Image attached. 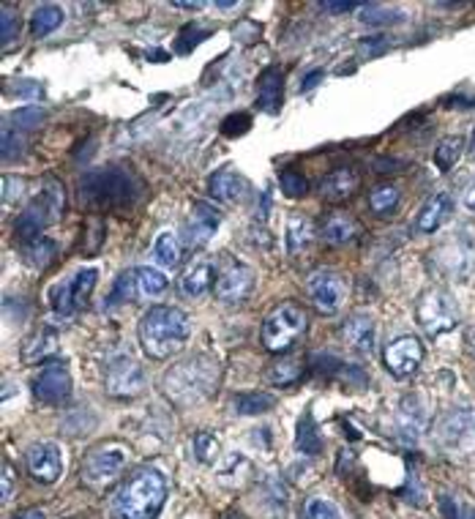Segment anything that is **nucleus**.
Returning <instances> with one entry per match:
<instances>
[{
  "mask_svg": "<svg viewBox=\"0 0 475 519\" xmlns=\"http://www.w3.org/2000/svg\"><path fill=\"white\" fill-rule=\"evenodd\" d=\"M470 519H475V514H472V516H470Z\"/></svg>",
  "mask_w": 475,
  "mask_h": 519,
  "instance_id": "61",
  "label": "nucleus"
},
{
  "mask_svg": "<svg viewBox=\"0 0 475 519\" xmlns=\"http://www.w3.org/2000/svg\"><path fill=\"white\" fill-rule=\"evenodd\" d=\"M135 279H137V292L143 298H159L169 287V279L159 268H151V266L135 268Z\"/></svg>",
  "mask_w": 475,
  "mask_h": 519,
  "instance_id": "32",
  "label": "nucleus"
},
{
  "mask_svg": "<svg viewBox=\"0 0 475 519\" xmlns=\"http://www.w3.org/2000/svg\"><path fill=\"white\" fill-rule=\"evenodd\" d=\"M415 317L418 325L429 334V336H440L451 328H456L459 323V307L448 290L443 287H431L418 298L415 307Z\"/></svg>",
  "mask_w": 475,
  "mask_h": 519,
  "instance_id": "7",
  "label": "nucleus"
},
{
  "mask_svg": "<svg viewBox=\"0 0 475 519\" xmlns=\"http://www.w3.org/2000/svg\"><path fill=\"white\" fill-rule=\"evenodd\" d=\"M341 339L350 344L358 353H372L374 350V323L364 315H353L341 323Z\"/></svg>",
  "mask_w": 475,
  "mask_h": 519,
  "instance_id": "23",
  "label": "nucleus"
},
{
  "mask_svg": "<svg viewBox=\"0 0 475 519\" xmlns=\"http://www.w3.org/2000/svg\"><path fill=\"white\" fill-rule=\"evenodd\" d=\"M276 405V400L266 391H254V394H238L233 400V410L238 416H260V413H268L271 408Z\"/></svg>",
  "mask_w": 475,
  "mask_h": 519,
  "instance_id": "33",
  "label": "nucleus"
},
{
  "mask_svg": "<svg viewBox=\"0 0 475 519\" xmlns=\"http://www.w3.org/2000/svg\"><path fill=\"white\" fill-rule=\"evenodd\" d=\"M219 6H222V9H235L238 4H230V0H222V4H219Z\"/></svg>",
  "mask_w": 475,
  "mask_h": 519,
  "instance_id": "57",
  "label": "nucleus"
},
{
  "mask_svg": "<svg viewBox=\"0 0 475 519\" xmlns=\"http://www.w3.org/2000/svg\"><path fill=\"white\" fill-rule=\"evenodd\" d=\"M388 50V45L385 41H374V38H366L364 45H361V53L366 55V58H372V55H380V53H385Z\"/></svg>",
  "mask_w": 475,
  "mask_h": 519,
  "instance_id": "52",
  "label": "nucleus"
},
{
  "mask_svg": "<svg viewBox=\"0 0 475 519\" xmlns=\"http://www.w3.org/2000/svg\"><path fill=\"white\" fill-rule=\"evenodd\" d=\"M33 397L45 405H63L71 397V375L63 361H50L41 367L33 380Z\"/></svg>",
  "mask_w": 475,
  "mask_h": 519,
  "instance_id": "11",
  "label": "nucleus"
},
{
  "mask_svg": "<svg viewBox=\"0 0 475 519\" xmlns=\"http://www.w3.org/2000/svg\"><path fill=\"white\" fill-rule=\"evenodd\" d=\"M323 12H333V14H348V12H356L361 9V4H350V0H344V4H320Z\"/></svg>",
  "mask_w": 475,
  "mask_h": 519,
  "instance_id": "51",
  "label": "nucleus"
},
{
  "mask_svg": "<svg viewBox=\"0 0 475 519\" xmlns=\"http://www.w3.org/2000/svg\"><path fill=\"white\" fill-rule=\"evenodd\" d=\"M279 186L287 197H304L309 192V181L300 176V172L295 169H284L282 176H279Z\"/></svg>",
  "mask_w": 475,
  "mask_h": 519,
  "instance_id": "42",
  "label": "nucleus"
},
{
  "mask_svg": "<svg viewBox=\"0 0 475 519\" xmlns=\"http://www.w3.org/2000/svg\"><path fill=\"white\" fill-rule=\"evenodd\" d=\"M135 295H140V292H137V279H135V268H132V271H126V274L118 276V282H115L107 301H110V307H115V304H128Z\"/></svg>",
  "mask_w": 475,
  "mask_h": 519,
  "instance_id": "37",
  "label": "nucleus"
},
{
  "mask_svg": "<svg viewBox=\"0 0 475 519\" xmlns=\"http://www.w3.org/2000/svg\"><path fill=\"white\" fill-rule=\"evenodd\" d=\"M216 361L210 356H192L189 361H181L172 367L161 385H164V394L178 402V405H194L200 400H205L208 394H213V385H216Z\"/></svg>",
  "mask_w": 475,
  "mask_h": 519,
  "instance_id": "4",
  "label": "nucleus"
},
{
  "mask_svg": "<svg viewBox=\"0 0 475 519\" xmlns=\"http://www.w3.org/2000/svg\"><path fill=\"white\" fill-rule=\"evenodd\" d=\"M14 519H45V511H38V508H28V511H22L20 516H14Z\"/></svg>",
  "mask_w": 475,
  "mask_h": 519,
  "instance_id": "56",
  "label": "nucleus"
},
{
  "mask_svg": "<svg viewBox=\"0 0 475 519\" xmlns=\"http://www.w3.org/2000/svg\"><path fill=\"white\" fill-rule=\"evenodd\" d=\"M61 25H63V9H61V6H53V4L38 6V9L33 12V17H30V30H33L36 38L50 36V33L58 30Z\"/></svg>",
  "mask_w": 475,
  "mask_h": 519,
  "instance_id": "31",
  "label": "nucleus"
},
{
  "mask_svg": "<svg viewBox=\"0 0 475 519\" xmlns=\"http://www.w3.org/2000/svg\"><path fill=\"white\" fill-rule=\"evenodd\" d=\"M153 260H156V266L161 268H176L181 263V241L176 238V233H159L156 241H153Z\"/></svg>",
  "mask_w": 475,
  "mask_h": 519,
  "instance_id": "29",
  "label": "nucleus"
},
{
  "mask_svg": "<svg viewBox=\"0 0 475 519\" xmlns=\"http://www.w3.org/2000/svg\"><path fill=\"white\" fill-rule=\"evenodd\" d=\"M25 260H28V266H33V268H47L53 260H55V254H58V249H55V243L50 241V238H36V241H30V243H25Z\"/></svg>",
  "mask_w": 475,
  "mask_h": 519,
  "instance_id": "34",
  "label": "nucleus"
},
{
  "mask_svg": "<svg viewBox=\"0 0 475 519\" xmlns=\"http://www.w3.org/2000/svg\"><path fill=\"white\" fill-rule=\"evenodd\" d=\"M202 38H208V30H197V25H189L181 30V38H178V53H192Z\"/></svg>",
  "mask_w": 475,
  "mask_h": 519,
  "instance_id": "45",
  "label": "nucleus"
},
{
  "mask_svg": "<svg viewBox=\"0 0 475 519\" xmlns=\"http://www.w3.org/2000/svg\"><path fill=\"white\" fill-rule=\"evenodd\" d=\"M451 208H454V200H451V194H448V192H438V194H431V197H429V202H426V205L421 208V213H418L415 227H418L421 233H435V230H440V227H443V222L448 219Z\"/></svg>",
  "mask_w": 475,
  "mask_h": 519,
  "instance_id": "22",
  "label": "nucleus"
},
{
  "mask_svg": "<svg viewBox=\"0 0 475 519\" xmlns=\"http://www.w3.org/2000/svg\"><path fill=\"white\" fill-rule=\"evenodd\" d=\"M167 503V479L156 467L135 470L112 498L118 519H156Z\"/></svg>",
  "mask_w": 475,
  "mask_h": 519,
  "instance_id": "2",
  "label": "nucleus"
},
{
  "mask_svg": "<svg viewBox=\"0 0 475 519\" xmlns=\"http://www.w3.org/2000/svg\"><path fill=\"white\" fill-rule=\"evenodd\" d=\"M47 118V112L41 110V107H36V104H30V107H22V110H17L14 115H12V120H14V128H33V126H38L41 120Z\"/></svg>",
  "mask_w": 475,
  "mask_h": 519,
  "instance_id": "43",
  "label": "nucleus"
},
{
  "mask_svg": "<svg viewBox=\"0 0 475 519\" xmlns=\"http://www.w3.org/2000/svg\"><path fill=\"white\" fill-rule=\"evenodd\" d=\"M216 268L213 263H208V260H194V263L184 271L181 276V292L186 298H205L210 292V287H216Z\"/></svg>",
  "mask_w": 475,
  "mask_h": 519,
  "instance_id": "20",
  "label": "nucleus"
},
{
  "mask_svg": "<svg viewBox=\"0 0 475 519\" xmlns=\"http://www.w3.org/2000/svg\"><path fill=\"white\" fill-rule=\"evenodd\" d=\"M222 225V210L213 208L210 202H194L189 222H186V243L189 246H202L208 243L216 230Z\"/></svg>",
  "mask_w": 475,
  "mask_h": 519,
  "instance_id": "15",
  "label": "nucleus"
},
{
  "mask_svg": "<svg viewBox=\"0 0 475 519\" xmlns=\"http://www.w3.org/2000/svg\"><path fill=\"white\" fill-rule=\"evenodd\" d=\"M246 128H249V115H246V112H238V115H233V118L225 120L222 132H225L227 137H238V135L246 132Z\"/></svg>",
  "mask_w": 475,
  "mask_h": 519,
  "instance_id": "47",
  "label": "nucleus"
},
{
  "mask_svg": "<svg viewBox=\"0 0 475 519\" xmlns=\"http://www.w3.org/2000/svg\"><path fill=\"white\" fill-rule=\"evenodd\" d=\"M172 6H176V9H184V12H197V9H205L208 4H205V0H189V4H186V0H176Z\"/></svg>",
  "mask_w": 475,
  "mask_h": 519,
  "instance_id": "54",
  "label": "nucleus"
},
{
  "mask_svg": "<svg viewBox=\"0 0 475 519\" xmlns=\"http://www.w3.org/2000/svg\"><path fill=\"white\" fill-rule=\"evenodd\" d=\"M12 94H14V96H28V99H36V96L41 94V88H38L36 82L22 79V82H14V85H12Z\"/></svg>",
  "mask_w": 475,
  "mask_h": 519,
  "instance_id": "49",
  "label": "nucleus"
},
{
  "mask_svg": "<svg viewBox=\"0 0 475 519\" xmlns=\"http://www.w3.org/2000/svg\"><path fill=\"white\" fill-rule=\"evenodd\" d=\"M58 353V334L50 325H41L36 334H30L22 344V364H38L47 361Z\"/></svg>",
  "mask_w": 475,
  "mask_h": 519,
  "instance_id": "21",
  "label": "nucleus"
},
{
  "mask_svg": "<svg viewBox=\"0 0 475 519\" xmlns=\"http://www.w3.org/2000/svg\"><path fill=\"white\" fill-rule=\"evenodd\" d=\"M96 279H99V271L96 268H85L79 274H74L69 279V290H71V298H74V307H85V301L91 298L94 287H96Z\"/></svg>",
  "mask_w": 475,
  "mask_h": 519,
  "instance_id": "35",
  "label": "nucleus"
},
{
  "mask_svg": "<svg viewBox=\"0 0 475 519\" xmlns=\"http://www.w3.org/2000/svg\"><path fill=\"white\" fill-rule=\"evenodd\" d=\"M22 192H25V181L22 178H12V176L4 178V202L6 205L17 202L22 197Z\"/></svg>",
  "mask_w": 475,
  "mask_h": 519,
  "instance_id": "48",
  "label": "nucleus"
},
{
  "mask_svg": "<svg viewBox=\"0 0 475 519\" xmlns=\"http://www.w3.org/2000/svg\"><path fill=\"white\" fill-rule=\"evenodd\" d=\"M295 446L300 454L307 457H317L323 451V438H320V429L312 418V413L307 410L304 416L298 418V426H295Z\"/></svg>",
  "mask_w": 475,
  "mask_h": 519,
  "instance_id": "28",
  "label": "nucleus"
},
{
  "mask_svg": "<svg viewBox=\"0 0 475 519\" xmlns=\"http://www.w3.org/2000/svg\"><path fill=\"white\" fill-rule=\"evenodd\" d=\"M307 312L300 304H295V301H284V304H279L263 323V344L266 350L271 353H287L295 339L304 336L307 331Z\"/></svg>",
  "mask_w": 475,
  "mask_h": 519,
  "instance_id": "6",
  "label": "nucleus"
},
{
  "mask_svg": "<svg viewBox=\"0 0 475 519\" xmlns=\"http://www.w3.org/2000/svg\"><path fill=\"white\" fill-rule=\"evenodd\" d=\"M63 210V186L61 181H47L45 192H41L14 222V233L22 243H30L41 238L47 225H53Z\"/></svg>",
  "mask_w": 475,
  "mask_h": 519,
  "instance_id": "5",
  "label": "nucleus"
},
{
  "mask_svg": "<svg viewBox=\"0 0 475 519\" xmlns=\"http://www.w3.org/2000/svg\"><path fill=\"white\" fill-rule=\"evenodd\" d=\"M304 375H307V364L300 361V358H279L268 369V380L276 388H290V385H295Z\"/></svg>",
  "mask_w": 475,
  "mask_h": 519,
  "instance_id": "30",
  "label": "nucleus"
},
{
  "mask_svg": "<svg viewBox=\"0 0 475 519\" xmlns=\"http://www.w3.org/2000/svg\"><path fill=\"white\" fill-rule=\"evenodd\" d=\"M128 462V449L120 443H104L94 449L82 462V482L91 490H104L120 479V473Z\"/></svg>",
  "mask_w": 475,
  "mask_h": 519,
  "instance_id": "8",
  "label": "nucleus"
},
{
  "mask_svg": "<svg viewBox=\"0 0 475 519\" xmlns=\"http://www.w3.org/2000/svg\"><path fill=\"white\" fill-rule=\"evenodd\" d=\"M208 192H210V197L222 200V202L241 205V202L249 197V184H246V178L241 176L238 169L225 167V169H216L213 176H210Z\"/></svg>",
  "mask_w": 475,
  "mask_h": 519,
  "instance_id": "17",
  "label": "nucleus"
},
{
  "mask_svg": "<svg viewBox=\"0 0 475 519\" xmlns=\"http://www.w3.org/2000/svg\"><path fill=\"white\" fill-rule=\"evenodd\" d=\"M227 519H241V516H235V514H230V516H227Z\"/></svg>",
  "mask_w": 475,
  "mask_h": 519,
  "instance_id": "60",
  "label": "nucleus"
},
{
  "mask_svg": "<svg viewBox=\"0 0 475 519\" xmlns=\"http://www.w3.org/2000/svg\"><path fill=\"white\" fill-rule=\"evenodd\" d=\"M358 189V172L356 169H348V167H341V169H333L328 172V176L320 181V192L325 200H348L353 192Z\"/></svg>",
  "mask_w": 475,
  "mask_h": 519,
  "instance_id": "26",
  "label": "nucleus"
},
{
  "mask_svg": "<svg viewBox=\"0 0 475 519\" xmlns=\"http://www.w3.org/2000/svg\"><path fill=\"white\" fill-rule=\"evenodd\" d=\"M257 284V274L238 263V260H227L219 279H216V295H219L222 304H243V301L251 295Z\"/></svg>",
  "mask_w": 475,
  "mask_h": 519,
  "instance_id": "12",
  "label": "nucleus"
},
{
  "mask_svg": "<svg viewBox=\"0 0 475 519\" xmlns=\"http://www.w3.org/2000/svg\"><path fill=\"white\" fill-rule=\"evenodd\" d=\"M470 153L475 156V132H472V140H470Z\"/></svg>",
  "mask_w": 475,
  "mask_h": 519,
  "instance_id": "59",
  "label": "nucleus"
},
{
  "mask_svg": "<svg viewBox=\"0 0 475 519\" xmlns=\"http://www.w3.org/2000/svg\"><path fill=\"white\" fill-rule=\"evenodd\" d=\"M12 490H14V467L12 462H4V503L12 500Z\"/></svg>",
  "mask_w": 475,
  "mask_h": 519,
  "instance_id": "50",
  "label": "nucleus"
},
{
  "mask_svg": "<svg viewBox=\"0 0 475 519\" xmlns=\"http://www.w3.org/2000/svg\"><path fill=\"white\" fill-rule=\"evenodd\" d=\"M104 385L112 397H137L145 385V372L132 356H115L104 369Z\"/></svg>",
  "mask_w": 475,
  "mask_h": 519,
  "instance_id": "10",
  "label": "nucleus"
},
{
  "mask_svg": "<svg viewBox=\"0 0 475 519\" xmlns=\"http://www.w3.org/2000/svg\"><path fill=\"white\" fill-rule=\"evenodd\" d=\"M219 451H222V446H219V438H216L213 432H197V435H194V457H197V462L213 465L216 459H219Z\"/></svg>",
  "mask_w": 475,
  "mask_h": 519,
  "instance_id": "36",
  "label": "nucleus"
},
{
  "mask_svg": "<svg viewBox=\"0 0 475 519\" xmlns=\"http://www.w3.org/2000/svg\"><path fill=\"white\" fill-rule=\"evenodd\" d=\"M307 292L312 298V304L317 312L323 315H336L341 309V304L350 295V284L341 274L336 271H317L309 276L307 282Z\"/></svg>",
  "mask_w": 475,
  "mask_h": 519,
  "instance_id": "9",
  "label": "nucleus"
},
{
  "mask_svg": "<svg viewBox=\"0 0 475 519\" xmlns=\"http://www.w3.org/2000/svg\"><path fill=\"white\" fill-rule=\"evenodd\" d=\"M399 20H402V12L382 9L377 4L361 6V22H366V25H391V22H399Z\"/></svg>",
  "mask_w": 475,
  "mask_h": 519,
  "instance_id": "41",
  "label": "nucleus"
},
{
  "mask_svg": "<svg viewBox=\"0 0 475 519\" xmlns=\"http://www.w3.org/2000/svg\"><path fill=\"white\" fill-rule=\"evenodd\" d=\"M320 233H323V238H325L328 243H333V246H341V243L353 241V235L358 233V225L350 219L348 213H339V210H333V213H328L325 219H323V225H320Z\"/></svg>",
  "mask_w": 475,
  "mask_h": 519,
  "instance_id": "27",
  "label": "nucleus"
},
{
  "mask_svg": "<svg viewBox=\"0 0 475 519\" xmlns=\"http://www.w3.org/2000/svg\"><path fill=\"white\" fill-rule=\"evenodd\" d=\"M79 194L85 205L94 210H118L135 205L143 194L140 181L128 169L120 167H104L91 169L79 178Z\"/></svg>",
  "mask_w": 475,
  "mask_h": 519,
  "instance_id": "3",
  "label": "nucleus"
},
{
  "mask_svg": "<svg viewBox=\"0 0 475 519\" xmlns=\"http://www.w3.org/2000/svg\"><path fill=\"white\" fill-rule=\"evenodd\" d=\"M399 205V189L385 184V186H377L372 194H369V208L374 213H391L394 208Z\"/></svg>",
  "mask_w": 475,
  "mask_h": 519,
  "instance_id": "39",
  "label": "nucleus"
},
{
  "mask_svg": "<svg viewBox=\"0 0 475 519\" xmlns=\"http://www.w3.org/2000/svg\"><path fill=\"white\" fill-rule=\"evenodd\" d=\"M397 429L405 443H415L421 438V432L426 429V405L421 402V397L410 394L399 402Z\"/></svg>",
  "mask_w": 475,
  "mask_h": 519,
  "instance_id": "18",
  "label": "nucleus"
},
{
  "mask_svg": "<svg viewBox=\"0 0 475 519\" xmlns=\"http://www.w3.org/2000/svg\"><path fill=\"white\" fill-rule=\"evenodd\" d=\"M284 102V74L276 66H268L257 79V104L263 112L276 115Z\"/></svg>",
  "mask_w": 475,
  "mask_h": 519,
  "instance_id": "19",
  "label": "nucleus"
},
{
  "mask_svg": "<svg viewBox=\"0 0 475 519\" xmlns=\"http://www.w3.org/2000/svg\"><path fill=\"white\" fill-rule=\"evenodd\" d=\"M382 361H385V369L391 372L394 377H410L418 367H421V361H423V344H421V339L418 336H397L391 344L385 348V353H382Z\"/></svg>",
  "mask_w": 475,
  "mask_h": 519,
  "instance_id": "13",
  "label": "nucleus"
},
{
  "mask_svg": "<svg viewBox=\"0 0 475 519\" xmlns=\"http://www.w3.org/2000/svg\"><path fill=\"white\" fill-rule=\"evenodd\" d=\"M304 516H307V519H348V516H344L328 498H320V495H315V498L307 500Z\"/></svg>",
  "mask_w": 475,
  "mask_h": 519,
  "instance_id": "40",
  "label": "nucleus"
},
{
  "mask_svg": "<svg viewBox=\"0 0 475 519\" xmlns=\"http://www.w3.org/2000/svg\"><path fill=\"white\" fill-rule=\"evenodd\" d=\"M137 334L145 356L156 361H167L186 348L192 323H189V315L178 307H153L143 315Z\"/></svg>",
  "mask_w": 475,
  "mask_h": 519,
  "instance_id": "1",
  "label": "nucleus"
},
{
  "mask_svg": "<svg viewBox=\"0 0 475 519\" xmlns=\"http://www.w3.org/2000/svg\"><path fill=\"white\" fill-rule=\"evenodd\" d=\"M315 225L309 216L304 213H290L287 216V230H284V238H287V251L290 254H300L307 251L315 241Z\"/></svg>",
  "mask_w": 475,
  "mask_h": 519,
  "instance_id": "24",
  "label": "nucleus"
},
{
  "mask_svg": "<svg viewBox=\"0 0 475 519\" xmlns=\"http://www.w3.org/2000/svg\"><path fill=\"white\" fill-rule=\"evenodd\" d=\"M470 342H472V344H470V350H472V356H475V331L470 334Z\"/></svg>",
  "mask_w": 475,
  "mask_h": 519,
  "instance_id": "58",
  "label": "nucleus"
},
{
  "mask_svg": "<svg viewBox=\"0 0 475 519\" xmlns=\"http://www.w3.org/2000/svg\"><path fill=\"white\" fill-rule=\"evenodd\" d=\"M28 459V473L33 475V482L38 484H55L63 475V457H61V446L53 441H41L33 443L25 454Z\"/></svg>",
  "mask_w": 475,
  "mask_h": 519,
  "instance_id": "14",
  "label": "nucleus"
},
{
  "mask_svg": "<svg viewBox=\"0 0 475 519\" xmlns=\"http://www.w3.org/2000/svg\"><path fill=\"white\" fill-rule=\"evenodd\" d=\"M446 251H448V257H440L443 271L456 276L459 282H464L470 276V271H475V246H470L464 241H456Z\"/></svg>",
  "mask_w": 475,
  "mask_h": 519,
  "instance_id": "25",
  "label": "nucleus"
},
{
  "mask_svg": "<svg viewBox=\"0 0 475 519\" xmlns=\"http://www.w3.org/2000/svg\"><path fill=\"white\" fill-rule=\"evenodd\" d=\"M22 148H25V137H22L20 128H14V135H12V128H4V159L6 161L20 159Z\"/></svg>",
  "mask_w": 475,
  "mask_h": 519,
  "instance_id": "44",
  "label": "nucleus"
},
{
  "mask_svg": "<svg viewBox=\"0 0 475 519\" xmlns=\"http://www.w3.org/2000/svg\"><path fill=\"white\" fill-rule=\"evenodd\" d=\"M462 205H464L467 213H475V181L467 184V189H464V194H462Z\"/></svg>",
  "mask_w": 475,
  "mask_h": 519,
  "instance_id": "53",
  "label": "nucleus"
},
{
  "mask_svg": "<svg viewBox=\"0 0 475 519\" xmlns=\"http://www.w3.org/2000/svg\"><path fill=\"white\" fill-rule=\"evenodd\" d=\"M317 79H323V71H312V74L304 79V85H300V91H309V88H315V85H317Z\"/></svg>",
  "mask_w": 475,
  "mask_h": 519,
  "instance_id": "55",
  "label": "nucleus"
},
{
  "mask_svg": "<svg viewBox=\"0 0 475 519\" xmlns=\"http://www.w3.org/2000/svg\"><path fill=\"white\" fill-rule=\"evenodd\" d=\"M440 441L446 449H462L475 441V413L467 408L451 410L440 424Z\"/></svg>",
  "mask_w": 475,
  "mask_h": 519,
  "instance_id": "16",
  "label": "nucleus"
},
{
  "mask_svg": "<svg viewBox=\"0 0 475 519\" xmlns=\"http://www.w3.org/2000/svg\"><path fill=\"white\" fill-rule=\"evenodd\" d=\"M0 36H4V45H12V41L17 38V30H20V22H17V12L12 14L9 6H4V17H0Z\"/></svg>",
  "mask_w": 475,
  "mask_h": 519,
  "instance_id": "46",
  "label": "nucleus"
},
{
  "mask_svg": "<svg viewBox=\"0 0 475 519\" xmlns=\"http://www.w3.org/2000/svg\"><path fill=\"white\" fill-rule=\"evenodd\" d=\"M462 148H464V140H462V137H446V140L435 148V164H438L443 172L451 169V167L459 161Z\"/></svg>",
  "mask_w": 475,
  "mask_h": 519,
  "instance_id": "38",
  "label": "nucleus"
}]
</instances>
